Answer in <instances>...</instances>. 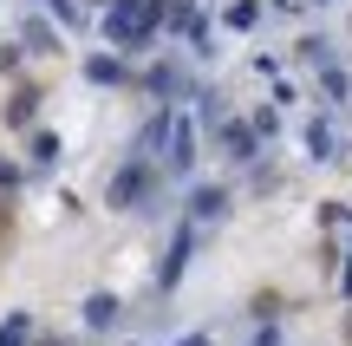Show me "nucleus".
Here are the masks:
<instances>
[{"label": "nucleus", "mask_w": 352, "mask_h": 346, "mask_svg": "<svg viewBox=\"0 0 352 346\" xmlns=\"http://www.w3.org/2000/svg\"><path fill=\"white\" fill-rule=\"evenodd\" d=\"M144 183H151V164H144V157H131V164H124V170L111 177V190H104V196H111V209L138 203V196H144Z\"/></svg>", "instance_id": "f257e3e1"}, {"label": "nucleus", "mask_w": 352, "mask_h": 346, "mask_svg": "<svg viewBox=\"0 0 352 346\" xmlns=\"http://www.w3.org/2000/svg\"><path fill=\"white\" fill-rule=\"evenodd\" d=\"M189 242H196V229H189V222H183V229H176V242H170V255H164V274H157V288H164V294H170L176 281H183V261H189Z\"/></svg>", "instance_id": "f03ea898"}, {"label": "nucleus", "mask_w": 352, "mask_h": 346, "mask_svg": "<svg viewBox=\"0 0 352 346\" xmlns=\"http://www.w3.org/2000/svg\"><path fill=\"white\" fill-rule=\"evenodd\" d=\"M118 314H124V307H118V294H91L85 301V327H91V334H111Z\"/></svg>", "instance_id": "7ed1b4c3"}, {"label": "nucleus", "mask_w": 352, "mask_h": 346, "mask_svg": "<svg viewBox=\"0 0 352 346\" xmlns=\"http://www.w3.org/2000/svg\"><path fill=\"white\" fill-rule=\"evenodd\" d=\"M85 78L91 85H124V59H118V52H98V59L85 65Z\"/></svg>", "instance_id": "20e7f679"}, {"label": "nucleus", "mask_w": 352, "mask_h": 346, "mask_svg": "<svg viewBox=\"0 0 352 346\" xmlns=\"http://www.w3.org/2000/svg\"><path fill=\"white\" fill-rule=\"evenodd\" d=\"M222 209H228L222 190H196V196H189V216H222Z\"/></svg>", "instance_id": "39448f33"}, {"label": "nucleus", "mask_w": 352, "mask_h": 346, "mask_svg": "<svg viewBox=\"0 0 352 346\" xmlns=\"http://www.w3.org/2000/svg\"><path fill=\"white\" fill-rule=\"evenodd\" d=\"M26 327H33L26 314H7V321H0V346H26V340H33Z\"/></svg>", "instance_id": "423d86ee"}, {"label": "nucleus", "mask_w": 352, "mask_h": 346, "mask_svg": "<svg viewBox=\"0 0 352 346\" xmlns=\"http://www.w3.org/2000/svg\"><path fill=\"white\" fill-rule=\"evenodd\" d=\"M254 20H261V0H235V7H228V26H235V33H248Z\"/></svg>", "instance_id": "0eeeda50"}, {"label": "nucleus", "mask_w": 352, "mask_h": 346, "mask_svg": "<svg viewBox=\"0 0 352 346\" xmlns=\"http://www.w3.org/2000/svg\"><path fill=\"white\" fill-rule=\"evenodd\" d=\"M52 157H59V138H52V131H39V138H33V164H52Z\"/></svg>", "instance_id": "6e6552de"}, {"label": "nucleus", "mask_w": 352, "mask_h": 346, "mask_svg": "<svg viewBox=\"0 0 352 346\" xmlns=\"http://www.w3.org/2000/svg\"><path fill=\"white\" fill-rule=\"evenodd\" d=\"M307 151H314V157H333V131L314 125V131H307Z\"/></svg>", "instance_id": "1a4fd4ad"}, {"label": "nucleus", "mask_w": 352, "mask_h": 346, "mask_svg": "<svg viewBox=\"0 0 352 346\" xmlns=\"http://www.w3.org/2000/svg\"><path fill=\"white\" fill-rule=\"evenodd\" d=\"M26 46H33V52H52V33L39 20H26Z\"/></svg>", "instance_id": "9d476101"}, {"label": "nucleus", "mask_w": 352, "mask_h": 346, "mask_svg": "<svg viewBox=\"0 0 352 346\" xmlns=\"http://www.w3.org/2000/svg\"><path fill=\"white\" fill-rule=\"evenodd\" d=\"M20 177H26V170H20V164H7V157H0V190H20Z\"/></svg>", "instance_id": "9b49d317"}, {"label": "nucleus", "mask_w": 352, "mask_h": 346, "mask_svg": "<svg viewBox=\"0 0 352 346\" xmlns=\"http://www.w3.org/2000/svg\"><path fill=\"white\" fill-rule=\"evenodd\" d=\"M183 346H209V340H202V334H196V340H183Z\"/></svg>", "instance_id": "f8f14e48"}]
</instances>
